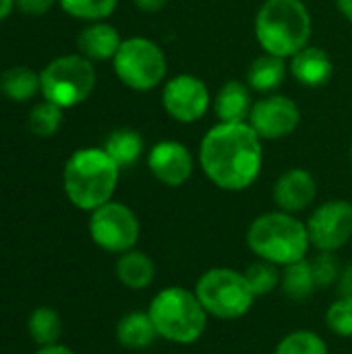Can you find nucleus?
<instances>
[{
    "label": "nucleus",
    "instance_id": "f257e3e1",
    "mask_svg": "<svg viewBox=\"0 0 352 354\" xmlns=\"http://www.w3.org/2000/svg\"><path fill=\"white\" fill-rule=\"evenodd\" d=\"M199 164L218 189L245 191L261 174L263 141L249 122H218L199 143Z\"/></svg>",
    "mask_w": 352,
    "mask_h": 354
},
{
    "label": "nucleus",
    "instance_id": "f03ea898",
    "mask_svg": "<svg viewBox=\"0 0 352 354\" xmlns=\"http://www.w3.org/2000/svg\"><path fill=\"white\" fill-rule=\"evenodd\" d=\"M120 168L104 147H81L64 164L62 189L66 199L81 212H93L112 201Z\"/></svg>",
    "mask_w": 352,
    "mask_h": 354
},
{
    "label": "nucleus",
    "instance_id": "7ed1b4c3",
    "mask_svg": "<svg viewBox=\"0 0 352 354\" xmlns=\"http://www.w3.org/2000/svg\"><path fill=\"white\" fill-rule=\"evenodd\" d=\"M247 247L253 255L278 268L307 259L311 249L307 224L295 214L276 209L257 216L247 230Z\"/></svg>",
    "mask_w": 352,
    "mask_h": 354
},
{
    "label": "nucleus",
    "instance_id": "20e7f679",
    "mask_svg": "<svg viewBox=\"0 0 352 354\" xmlns=\"http://www.w3.org/2000/svg\"><path fill=\"white\" fill-rule=\"evenodd\" d=\"M253 29L263 52L290 58L309 46L313 21L303 0H263Z\"/></svg>",
    "mask_w": 352,
    "mask_h": 354
},
{
    "label": "nucleus",
    "instance_id": "39448f33",
    "mask_svg": "<svg viewBox=\"0 0 352 354\" xmlns=\"http://www.w3.org/2000/svg\"><path fill=\"white\" fill-rule=\"evenodd\" d=\"M147 315L160 338L172 344H195L207 328V311L199 303L195 290L183 286H168L154 295Z\"/></svg>",
    "mask_w": 352,
    "mask_h": 354
},
{
    "label": "nucleus",
    "instance_id": "423d86ee",
    "mask_svg": "<svg viewBox=\"0 0 352 354\" xmlns=\"http://www.w3.org/2000/svg\"><path fill=\"white\" fill-rule=\"evenodd\" d=\"M193 290L207 315L222 322L245 317L257 299L245 272L232 268H212L203 272Z\"/></svg>",
    "mask_w": 352,
    "mask_h": 354
},
{
    "label": "nucleus",
    "instance_id": "0eeeda50",
    "mask_svg": "<svg viewBox=\"0 0 352 354\" xmlns=\"http://www.w3.org/2000/svg\"><path fill=\"white\" fill-rule=\"evenodd\" d=\"M95 66L81 54H64L50 60L39 73L44 100L62 110L83 104L95 89Z\"/></svg>",
    "mask_w": 352,
    "mask_h": 354
},
{
    "label": "nucleus",
    "instance_id": "6e6552de",
    "mask_svg": "<svg viewBox=\"0 0 352 354\" xmlns=\"http://www.w3.org/2000/svg\"><path fill=\"white\" fill-rule=\"evenodd\" d=\"M112 66L124 87L133 91H151L166 81L168 58L154 39L135 35L122 39L112 58Z\"/></svg>",
    "mask_w": 352,
    "mask_h": 354
},
{
    "label": "nucleus",
    "instance_id": "1a4fd4ad",
    "mask_svg": "<svg viewBox=\"0 0 352 354\" xmlns=\"http://www.w3.org/2000/svg\"><path fill=\"white\" fill-rule=\"evenodd\" d=\"M87 230L95 247L106 253L122 255L137 247L141 224L137 214L129 205L112 199L89 212Z\"/></svg>",
    "mask_w": 352,
    "mask_h": 354
},
{
    "label": "nucleus",
    "instance_id": "9d476101",
    "mask_svg": "<svg viewBox=\"0 0 352 354\" xmlns=\"http://www.w3.org/2000/svg\"><path fill=\"white\" fill-rule=\"evenodd\" d=\"M307 224L311 249L336 253L352 239V203L346 199H330L319 203Z\"/></svg>",
    "mask_w": 352,
    "mask_h": 354
},
{
    "label": "nucleus",
    "instance_id": "9b49d317",
    "mask_svg": "<svg viewBox=\"0 0 352 354\" xmlns=\"http://www.w3.org/2000/svg\"><path fill=\"white\" fill-rule=\"evenodd\" d=\"M210 106L212 93L205 81L195 75H174L162 85V108L180 124H193L201 120Z\"/></svg>",
    "mask_w": 352,
    "mask_h": 354
},
{
    "label": "nucleus",
    "instance_id": "f8f14e48",
    "mask_svg": "<svg viewBox=\"0 0 352 354\" xmlns=\"http://www.w3.org/2000/svg\"><path fill=\"white\" fill-rule=\"evenodd\" d=\"M247 122L261 137V141H278L297 131L301 110L288 95L268 93L266 97L255 100Z\"/></svg>",
    "mask_w": 352,
    "mask_h": 354
},
{
    "label": "nucleus",
    "instance_id": "ddd939ff",
    "mask_svg": "<svg viewBox=\"0 0 352 354\" xmlns=\"http://www.w3.org/2000/svg\"><path fill=\"white\" fill-rule=\"evenodd\" d=\"M147 168L151 176L164 187H183L193 176L195 162L185 143L164 139L149 149Z\"/></svg>",
    "mask_w": 352,
    "mask_h": 354
},
{
    "label": "nucleus",
    "instance_id": "4468645a",
    "mask_svg": "<svg viewBox=\"0 0 352 354\" xmlns=\"http://www.w3.org/2000/svg\"><path fill=\"white\" fill-rule=\"evenodd\" d=\"M272 197L278 209L297 216L313 205L317 197V180L305 168H290L276 178Z\"/></svg>",
    "mask_w": 352,
    "mask_h": 354
},
{
    "label": "nucleus",
    "instance_id": "2eb2a0df",
    "mask_svg": "<svg viewBox=\"0 0 352 354\" xmlns=\"http://www.w3.org/2000/svg\"><path fill=\"white\" fill-rule=\"evenodd\" d=\"M288 71L299 85L317 89V87H324L330 83V79L334 75V62L324 48L305 46L295 56H290Z\"/></svg>",
    "mask_w": 352,
    "mask_h": 354
},
{
    "label": "nucleus",
    "instance_id": "dca6fc26",
    "mask_svg": "<svg viewBox=\"0 0 352 354\" xmlns=\"http://www.w3.org/2000/svg\"><path fill=\"white\" fill-rule=\"evenodd\" d=\"M251 87L245 81L230 79L212 97L214 114L218 122H247L253 108Z\"/></svg>",
    "mask_w": 352,
    "mask_h": 354
},
{
    "label": "nucleus",
    "instance_id": "f3484780",
    "mask_svg": "<svg viewBox=\"0 0 352 354\" xmlns=\"http://www.w3.org/2000/svg\"><path fill=\"white\" fill-rule=\"evenodd\" d=\"M120 44H122L120 31L106 21H93L87 27H83L81 33L77 35L79 54L91 62L112 60L116 56Z\"/></svg>",
    "mask_w": 352,
    "mask_h": 354
},
{
    "label": "nucleus",
    "instance_id": "a211bd4d",
    "mask_svg": "<svg viewBox=\"0 0 352 354\" xmlns=\"http://www.w3.org/2000/svg\"><path fill=\"white\" fill-rule=\"evenodd\" d=\"M286 75H288L286 58L263 52L261 56H257V58L249 64L245 83L251 87V91H257V93H272V91H276V89L284 83Z\"/></svg>",
    "mask_w": 352,
    "mask_h": 354
},
{
    "label": "nucleus",
    "instance_id": "6ab92c4d",
    "mask_svg": "<svg viewBox=\"0 0 352 354\" xmlns=\"http://www.w3.org/2000/svg\"><path fill=\"white\" fill-rule=\"evenodd\" d=\"M114 272H116L118 282L124 288L145 290L156 278V263L147 253H143L139 249H131V251L118 255Z\"/></svg>",
    "mask_w": 352,
    "mask_h": 354
},
{
    "label": "nucleus",
    "instance_id": "aec40b11",
    "mask_svg": "<svg viewBox=\"0 0 352 354\" xmlns=\"http://www.w3.org/2000/svg\"><path fill=\"white\" fill-rule=\"evenodd\" d=\"M156 338H160V336H158L147 311L145 313L143 311L127 313L116 324V340L120 346H124L129 351L147 348L156 342Z\"/></svg>",
    "mask_w": 352,
    "mask_h": 354
},
{
    "label": "nucleus",
    "instance_id": "412c9836",
    "mask_svg": "<svg viewBox=\"0 0 352 354\" xmlns=\"http://www.w3.org/2000/svg\"><path fill=\"white\" fill-rule=\"evenodd\" d=\"M104 149L118 164V168H129L143 156L145 141L137 129L122 127V129H114L106 137Z\"/></svg>",
    "mask_w": 352,
    "mask_h": 354
},
{
    "label": "nucleus",
    "instance_id": "4be33fe9",
    "mask_svg": "<svg viewBox=\"0 0 352 354\" xmlns=\"http://www.w3.org/2000/svg\"><path fill=\"white\" fill-rule=\"evenodd\" d=\"M0 91L8 100H12L17 104L27 102V100H31L33 95H37L41 91L39 73H35L29 66H12V68H6L0 75Z\"/></svg>",
    "mask_w": 352,
    "mask_h": 354
},
{
    "label": "nucleus",
    "instance_id": "5701e85b",
    "mask_svg": "<svg viewBox=\"0 0 352 354\" xmlns=\"http://www.w3.org/2000/svg\"><path fill=\"white\" fill-rule=\"evenodd\" d=\"M280 286L284 290V295L293 301H307L313 297V292L317 290V282L313 278L311 272V263L309 259L297 261L293 266H286L282 272V280Z\"/></svg>",
    "mask_w": 352,
    "mask_h": 354
},
{
    "label": "nucleus",
    "instance_id": "b1692460",
    "mask_svg": "<svg viewBox=\"0 0 352 354\" xmlns=\"http://www.w3.org/2000/svg\"><path fill=\"white\" fill-rule=\"evenodd\" d=\"M27 332L37 346L56 344L62 336V319L52 307H35L27 319Z\"/></svg>",
    "mask_w": 352,
    "mask_h": 354
},
{
    "label": "nucleus",
    "instance_id": "393cba45",
    "mask_svg": "<svg viewBox=\"0 0 352 354\" xmlns=\"http://www.w3.org/2000/svg\"><path fill=\"white\" fill-rule=\"evenodd\" d=\"M60 8L79 21H106L118 6V0H58Z\"/></svg>",
    "mask_w": 352,
    "mask_h": 354
},
{
    "label": "nucleus",
    "instance_id": "a878e982",
    "mask_svg": "<svg viewBox=\"0 0 352 354\" xmlns=\"http://www.w3.org/2000/svg\"><path fill=\"white\" fill-rule=\"evenodd\" d=\"M274 354H328V344L311 330H295L278 342Z\"/></svg>",
    "mask_w": 352,
    "mask_h": 354
},
{
    "label": "nucleus",
    "instance_id": "bb28decb",
    "mask_svg": "<svg viewBox=\"0 0 352 354\" xmlns=\"http://www.w3.org/2000/svg\"><path fill=\"white\" fill-rule=\"evenodd\" d=\"M62 124V108L44 100L35 104L29 112L27 127L35 137H52Z\"/></svg>",
    "mask_w": 352,
    "mask_h": 354
},
{
    "label": "nucleus",
    "instance_id": "cd10ccee",
    "mask_svg": "<svg viewBox=\"0 0 352 354\" xmlns=\"http://www.w3.org/2000/svg\"><path fill=\"white\" fill-rule=\"evenodd\" d=\"M245 278H247L251 290L255 292V297H266L280 286L282 274H280L278 266L259 259L245 270Z\"/></svg>",
    "mask_w": 352,
    "mask_h": 354
},
{
    "label": "nucleus",
    "instance_id": "c85d7f7f",
    "mask_svg": "<svg viewBox=\"0 0 352 354\" xmlns=\"http://www.w3.org/2000/svg\"><path fill=\"white\" fill-rule=\"evenodd\" d=\"M326 326L340 338H352V299L340 297L328 307Z\"/></svg>",
    "mask_w": 352,
    "mask_h": 354
},
{
    "label": "nucleus",
    "instance_id": "c756f323",
    "mask_svg": "<svg viewBox=\"0 0 352 354\" xmlns=\"http://www.w3.org/2000/svg\"><path fill=\"white\" fill-rule=\"evenodd\" d=\"M309 263H311V272H313V278L317 282V288H328L340 280L342 268H340L334 253L317 251V255L313 259H309Z\"/></svg>",
    "mask_w": 352,
    "mask_h": 354
},
{
    "label": "nucleus",
    "instance_id": "7c9ffc66",
    "mask_svg": "<svg viewBox=\"0 0 352 354\" xmlns=\"http://www.w3.org/2000/svg\"><path fill=\"white\" fill-rule=\"evenodd\" d=\"M58 0H15V6L29 17H41L46 15Z\"/></svg>",
    "mask_w": 352,
    "mask_h": 354
},
{
    "label": "nucleus",
    "instance_id": "2f4dec72",
    "mask_svg": "<svg viewBox=\"0 0 352 354\" xmlns=\"http://www.w3.org/2000/svg\"><path fill=\"white\" fill-rule=\"evenodd\" d=\"M338 288H340V297L352 299V266L342 270L340 280H338Z\"/></svg>",
    "mask_w": 352,
    "mask_h": 354
},
{
    "label": "nucleus",
    "instance_id": "473e14b6",
    "mask_svg": "<svg viewBox=\"0 0 352 354\" xmlns=\"http://www.w3.org/2000/svg\"><path fill=\"white\" fill-rule=\"evenodd\" d=\"M133 2L143 12H160L168 4V0H133Z\"/></svg>",
    "mask_w": 352,
    "mask_h": 354
},
{
    "label": "nucleus",
    "instance_id": "72a5a7b5",
    "mask_svg": "<svg viewBox=\"0 0 352 354\" xmlns=\"http://www.w3.org/2000/svg\"><path fill=\"white\" fill-rule=\"evenodd\" d=\"M35 354H77L75 351H71L68 346L56 342V344H50V346H39Z\"/></svg>",
    "mask_w": 352,
    "mask_h": 354
},
{
    "label": "nucleus",
    "instance_id": "f704fd0d",
    "mask_svg": "<svg viewBox=\"0 0 352 354\" xmlns=\"http://www.w3.org/2000/svg\"><path fill=\"white\" fill-rule=\"evenodd\" d=\"M336 6H338L340 15L352 23V0H336Z\"/></svg>",
    "mask_w": 352,
    "mask_h": 354
},
{
    "label": "nucleus",
    "instance_id": "c9c22d12",
    "mask_svg": "<svg viewBox=\"0 0 352 354\" xmlns=\"http://www.w3.org/2000/svg\"><path fill=\"white\" fill-rule=\"evenodd\" d=\"M12 8H15V0H0V23L10 15Z\"/></svg>",
    "mask_w": 352,
    "mask_h": 354
},
{
    "label": "nucleus",
    "instance_id": "e433bc0d",
    "mask_svg": "<svg viewBox=\"0 0 352 354\" xmlns=\"http://www.w3.org/2000/svg\"><path fill=\"white\" fill-rule=\"evenodd\" d=\"M351 160H352V145H351Z\"/></svg>",
    "mask_w": 352,
    "mask_h": 354
}]
</instances>
